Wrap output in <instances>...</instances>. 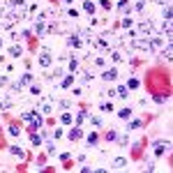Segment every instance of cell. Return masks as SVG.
<instances>
[{
  "mask_svg": "<svg viewBox=\"0 0 173 173\" xmlns=\"http://www.w3.org/2000/svg\"><path fill=\"white\" fill-rule=\"evenodd\" d=\"M102 79H104V81H115V79H118V69H115V67L104 69V72H102Z\"/></svg>",
  "mask_w": 173,
  "mask_h": 173,
  "instance_id": "cell-1",
  "label": "cell"
},
{
  "mask_svg": "<svg viewBox=\"0 0 173 173\" xmlns=\"http://www.w3.org/2000/svg\"><path fill=\"white\" fill-rule=\"evenodd\" d=\"M37 60H39V65H42V67H49V65L53 63V58H51V53H46V51H44L42 56L37 58Z\"/></svg>",
  "mask_w": 173,
  "mask_h": 173,
  "instance_id": "cell-2",
  "label": "cell"
},
{
  "mask_svg": "<svg viewBox=\"0 0 173 173\" xmlns=\"http://www.w3.org/2000/svg\"><path fill=\"white\" fill-rule=\"evenodd\" d=\"M168 146H171L168 141H157L155 143V155H162L164 150H168Z\"/></svg>",
  "mask_w": 173,
  "mask_h": 173,
  "instance_id": "cell-3",
  "label": "cell"
},
{
  "mask_svg": "<svg viewBox=\"0 0 173 173\" xmlns=\"http://www.w3.org/2000/svg\"><path fill=\"white\" fill-rule=\"evenodd\" d=\"M81 136H83L81 127H79V125H74V129H69V139H72V141H79Z\"/></svg>",
  "mask_w": 173,
  "mask_h": 173,
  "instance_id": "cell-4",
  "label": "cell"
},
{
  "mask_svg": "<svg viewBox=\"0 0 173 173\" xmlns=\"http://www.w3.org/2000/svg\"><path fill=\"white\" fill-rule=\"evenodd\" d=\"M39 127H42V118H39V115H35V118L30 120V127H28V129H30V132H37Z\"/></svg>",
  "mask_w": 173,
  "mask_h": 173,
  "instance_id": "cell-5",
  "label": "cell"
},
{
  "mask_svg": "<svg viewBox=\"0 0 173 173\" xmlns=\"http://www.w3.org/2000/svg\"><path fill=\"white\" fill-rule=\"evenodd\" d=\"M67 44H69L72 49H79V46H81V37H79V35H69Z\"/></svg>",
  "mask_w": 173,
  "mask_h": 173,
  "instance_id": "cell-6",
  "label": "cell"
},
{
  "mask_svg": "<svg viewBox=\"0 0 173 173\" xmlns=\"http://www.w3.org/2000/svg\"><path fill=\"white\" fill-rule=\"evenodd\" d=\"M125 166H127V159L125 157H118V159L111 162V168H125Z\"/></svg>",
  "mask_w": 173,
  "mask_h": 173,
  "instance_id": "cell-7",
  "label": "cell"
},
{
  "mask_svg": "<svg viewBox=\"0 0 173 173\" xmlns=\"http://www.w3.org/2000/svg\"><path fill=\"white\" fill-rule=\"evenodd\" d=\"M30 143H32L35 148H39V146H42V134H37V132H32V136H30Z\"/></svg>",
  "mask_w": 173,
  "mask_h": 173,
  "instance_id": "cell-8",
  "label": "cell"
},
{
  "mask_svg": "<svg viewBox=\"0 0 173 173\" xmlns=\"http://www.w3.org/2000/svg\"><path fill=\"white\" fill-rule=\"evenodd\" d=\"M118 115H120L122 120H129V118H132V109H129V106H125V109L118 111Z\"/></svg>",
  "mask_w": 173,
  "mask_h": 173,
  "instance_id": "cell-9",
  "label": "cell"
},
{
  "mask_svg": "<svg viewBox=\"0 0 173 173\" xmlns=\"http://www.w3.org/2000/svg\"><path fill=\"white\" fill-rule=\"evenodd\" d=\"M83 9L92 16V14H95V2H92V0H83Z\"/></svg>",
  "mask_w": 173,
  "mask_h": 173,
  "instance_id": "cell-10",
  "label": "cell"
},
{
  "mask_svg": "<svg viewBox=\"0 0 173 173\" xmlns=\"http://www.w3.org/2000/svg\"><path fill=\"white\" fill-rule=\"evenodd\" d=\"M9 56H12V58H19V56H23V49L14 44V46H9Z\"/></svg>",
  "mask_w": 173,
  "mask_h": 173,
  "instance_id": "cell-11",
  "label": "cell"
},
{
  "mask_svg": "<svg viewBox=\"0 0 173 173\" xmlns=\"http://www.w3.org/2000/svg\"><path fill=\"white\" fill-rule=\"evenodd\" d=\"M60 122H63V125H72V122H74V115L72 113H63V115H60Z\"/></svg>",
  "mask_w": 173,
  "mask_h": 173,
  "instance_id": "cell-12",
  "label": "cell"
},
{
  "mask_svg": "<svg viewBox=\"0 0 173 173\" xmlns=\"http://www.w3.org/2000/svg\"><path fill=\"white\" fill-rule=\"evenodd\" d=\"M72 83H74V74H69V76H65V79L60 81V85H63V88H69Z\"/></svg>",
  "mask_w": 173,
  "mask_h": 173,
  "instance_id": "cell-13",
  "label": "cell"
},
{
  "mask_svg": "<svg viewBox=\"0 0 173 173\" xmlns=\"http://www.w3.org/2000/svg\"><path fill=\"white\" fill-rule=\"evenodd\" d=\"M9 152L14 155V157H23V150L19 146H9Z\"/></svg>",
  "mask_w": 173,
  "mask_h": 173,
  "instance_id": "cell-14",
  "label": "cell"
},
{
  "mask_svg": "<svg viewBox=\"0 0 173 173\" xmlns=\"http://www.w3.org/2000/svg\"><path fill=\"white\" fill-rule=\"evenodd\" d=\"M35 115H37V111H23V113H21V118H23V120H32Z\"/></svg>",
  "mask_w": 173,
  "mask_h": 173,
  "instance_id": "cell-15",
  "label": "cell"
},
{
  "mask_svg": "<svg viewBox=\"0 0 173 173\" xmlns=\"http://www.w3.org/2000/svg\"><path fill=\"white\" fill-rule=\"evenodd\" d=\"M85 118H88V113H85V111H83V109H81V111H79V113H76V125H81V122H83V120H85Z\"/></svg>",
  "mask_w": 173,
  "mask_h": 173,
  "instance_id": "cell-16",
  "label": "cell"
},
{
  "mask_svg": "<svg viewBox=\"0 0 173 173\" xmlns=\"http://www.w3.org/2000/svg\"><path fill=\"white\" fill-rule=\"evenodd\" d=\"M115 92H118V95H120V97H122V99H127V97H129V92H127V85H120V88H118V90H115Z\"/></svg>",
  "mask_w": 173,
  "mask_h": 173,
  "instance_id": "cell-17",
  "label": "cell"
},
{
  "mask_svg": "<svg viewBox=\"0 0 173 173\" xmlns=\"http://www.w3.org/2000/svg\"><path fill=\"white\" fill-rule=\"evenodd\" d=\"M99 141V136H97V132H92V134H88V146H95V143Z\"/></svg>",
  "mask_w": 173,
  "mask_h": 173,
  "instance_id": "cell-18",
  "label": "cell"
},
{
  "mask_svg": "<svg viewBox=\"0 0 173 173\" xmlns=\"http://www.w3.org/2000/svg\"><path fill=\"white\" fill-rule=\"evenodd\" d=\"M139 88V79H129L127 81V90H136Z\"/></svg>",
  "mask_w": 173,
  "mask_h": 173,
  "instance_id": "cell-19",
  "label": "cell"
},
{
  "mask_svg": "<svg viewBox=\"0 0 173 173\" xmlns=\"http://www.w3.org/2000/svg\"><path fill=\"white\" fill-rule=\"evenodd\" d=\"M76 69H79V60H76V58H72V60H69V72H76Z\"/></svg>",
  "mask_w": 173,
  "mask_h": 173,
  "instance_id": "cell-20",
  "label": "cell"
},
{
  "mask_svg": "<svg viewBox=\"0 0 173 173\" xmlns=\"http://www.w3.org/2000/svg\"><path fill=\"white\" fill-rule=\"evenodd\" d=\"M118 9H120V12H127V9H129V0H120V2H118Z\"/></svg>",
  "mask_w": 173,
  "mask_h": 173,
  "instance_id": "cell-21",
  "label": "cell"
},
{
  "mask_svg": "<svg viewBox=\"0 0 173 173\" xmlns=\"http://www.w3.org/2000/svg\"><path fill=\"white\" fill-rule=\"evenodd\" d=\"M141 125H143L141 120H132V122H127V129H139Z\"/></svg>",
  "mask_w": 173,
  "mask_h": 173,
  "instance_id": "cell-22",
  "label": "cell"
},
{
  "mask_svg": "<svg viewBox=\"0 0 173 173\" xmlns=\"http://www.w3.org/2000/svg\"><path fill=\"white\" fill-rule=\"evenodd\" d=\"M35 32H37V35H42V32H44V21H39V19H37V23H35Z\"/></svg>",
  "mask_w": 173,
  "mask_h": 173,
  "instance_id": "cell-23",
  "label": "cell"
},
{
  "mask_svg": "<svg viewBox=\"0 0 173 173\" xmlns=\"http://www.w3.org/2000/svg\"><path fill=\"white\" fill-rule=\"evenodd\" d=\"M83 74V76H81V79H83V83H90V81L95 79V74H90V72H81Z\"/></svg>",
  "mask_w": 173,
  "mask_h": 173,
  "instance_id": "cell-24",
  "label": "cell"
},
{
  "mask_svg": "<svg viewBox=\"0 0 173 173\" xmlns=\"http://www.w3.org/2000/svg\"><path fill=\"white\" fill-rule=\"evenodd\" d=\"M111 58H113V63H120V60H122V53L120 51H111Z\"/></svg>",
  "mask_w": 173,
  "mask_h": 173,
  "instance_id": "cell-25",
  "label": "cell"
},
{
  "mask_svg": "<svg viewBox=\"0 0 173 173\" xmlns=\"http://www.w3.org/2000/svg\"><path fill=\"white\" fill-rule=\"evenodd\" d=\"M9 134H12V136H19V134H21L19 125H9Z\"/></svg>",
  "mask_w": 173,
  "mask_h": 173,
  "instance_id": "cell-26",
  "label": "cell"
},
{
  "mask_svg": "<svg viewBox=\"0 0 173 173\" xmlns=\"http://www.w3.org/2000/svg\"><path fill=\"white\" fill-rule=\"evenodd\" d=\"M106 139H109V141H115V139H118V132H115V129H109V132H106Z\"/></svg>",
  "mask_w": 173,
  "mask_h": 173,
  "instance_id": "cell-27",
  "label": "cell"
},
{
  "mask_svg": "<svg viewBox=\"0 0 173 173\" xmlns=\"http://www.w3.org/2000/svg\"><path fill=\"white\" fill-rule=\"evenodd\" d=\"M30 95H35V97H39V95H42V88H39V85H32V88H30Z\"/></svg>",
  "mask_w": 173,
  "mask_h": 173,
  "instance_id": "cell-28",
  "label": "cell"
},
{
  "mask_svg": "<svg viewBox=\"0 0 173 173\" xmlns=\"http://www.w3.org/2000/svg\"><path fill=\"white\" fill-rule=\"evenodd\" d=\"M90 125H92V127H102V120H99V118H92V115H90Z\"/></svg>",
  "mask_w": 173,
  "mask_h": 173,
  "instance_id": "cell-29",
  "label": "cell"
},
{
  "mask_svg": "<svg viewBox=\"0 0 173 173\" xmlns=\"http://www.w3.org/2000/svg\"><path fill=\"white\" fill-rule=\"evenodd\" d=\"M30 81H32V74H23V76H21V83H30Z\"/></svg>",
  "mask_w": 173,
  "mask_h": 173,
  "instance_id": "cell-30",
  "label": "cell"
},
{
  "mask_svg": "<svg viewBox=\"0 0 173 173\" xmlns=\"http://www.w3.org/2000/svg\"><path fill=\"white\" fill-rule=\"evenodd\" d=\"M69 106H72V102H69V99H63V102H60V109H69Z\"/></svg>",
  "mask_w": 173,
  "mask_h": 173,
  "instance_id": "cell-31",
  "label": "cell"
},
{
  "mask_svg": "<svg viewBox=\"0 0 173 173\" xmlns=\"http://www.w3.org/2000/svg\"><path fill=\"white\" fill-rule=\"evenodd\" d=\"M102 111H106V113H111V111H113V104H102Z\"/></svg>",
  "mask_w": 173,
  "mask_h": 173,
  "instance_id": "cell-32",
  "label": "cell"
},
{
  "mask_svg": "<svg viewBox=\"0 0 173 173\" xmlns=\"http://www.w3.org/2000/svg\"><path fill=\"white\" fill-rule=\"evenodd\" d=\"M164 19H166V21H171V7H166V9H164Z\"/></svg>",
  "mask_w": 173,
  "mask_h": 173,
  "instance_id": "cell-33",
  "label": "cell"
},
{
  "mask_svg": "<svg viewBox=\"0 0 173 173\" xmlns=\"http://www.w3.org/2000/svg\"><path fill=\"white\" fill-rule=\"evenodd\" d=\"M69 16H72V19H79V9H74V7H72V9H69Z\"/></svg>",
  "mask_w": 173,
  "mask_h": 173,
  "instance_id": "cell-34",
  "label": "cell"
},
{
  "mask_svg": "<svg viewBox=\"0 0 173 173\" xmlns=\"http://www.w3.org/2000/svg\"><path fill=\"white\" fill-rule=\"evenodd\" d=\"M99 5H102V7H104V9H111V0H102Z\"/></svg>",
  "mask_w": 173,
  "mask_h": 173,
  "instance_id": "cell-35",
  "label": "cell"
},
{
  "mask_svg": "<svg viewBox=\"0 0 173 173\" xmlns=\"http://www.w3.org/2000/svg\"><path fill=\"white\" fill-rule=\"evenodd\" d=\"M72 92H74V97H81V95H83V90H81V88H74Z\"/></svg>",
  "mask_w": 173,
  "mask_h": 173,
  "instance_id": "cell-36",
  "label": "cell"
},
{
  "mask_svg": "<svg viewBox=\"0 0 173 173\" xmlns=\"http://www.w3.org/2000/svg\"><path fill=\"white\" fill-rule=\"evenodd\" d=\"M143 7H146V2H143V0H139V2H136V9L143 12Z\"/></svg>",
  "mask_w": 173,
  "mask_h": 173,
  "instance_id": "cell-37",
  "label": "cell"
},
{
  "mask_svg": "<svg viewBox=\"0 0 173 173\" xmlns=\"http://www.w3.org/2000/svg\"><path fill=\"white\" fill-rule=\"evenodd\" d=\"M132 23H134V21H132V19H129V16H127V19H125V21H122V26H125V28H129V26H132Z\"/></svg>",
  "mask_w": 173,
  "mask_h": 173,
  "instance_id": "cell-38",
  "label": "cell"
},
{
  "mask_svg": "<svg viewBox=\"0 0 173 173\" xmlns=\"http://www.w3.org/2000/svg\"><path fill=\"white\" fill-rule=\"evenodd\" d=\"M0 85H7V76H0Z\"/></svg>",
  "mask_w": 173,
  "mask_h": 173,
  "instance_id": "cell-39",
  "label": "cell"
},
{
  "mask_svg": "<svg viewBox=\"0 0 173 173\" xmlns=\"http://www.w3.org/2000/svg\"><path fill=\"white\" fill-rule=\"evenodd\" d=\"M0 46H2V37H0Z\"/></svg>",
  "mask_w": 173,
  "mask_h": 173,
  "instance_id": "cell-40",
  "label": "cell"
},
{
  "mask_svg": "<svg viewBox=\"0 0 173 173\" xmlns=\"http://www.w3.org/2000/svg\"><path fill=\"white\" fill-rule=\"evenodd\" d=\"M65 2H74V0H65Z\"/></svg>",
  "mask_w": 173,
  "mask_h": 173,
  "instance_id": "cell-41",
  "label": "cell"
},
{
  "mask_svg": "<svg viewBox=\"0 0 173 173\" xmlns=\"http://www.w3.org/2000/svg\"><path fill=\"white\" fill-rule=\"evenodd\" d=\"M0 60H2V56H0Z\"/></svg>",
  "mask_w": 173,
  "mask_h": 173,
  "instance_id": "cell-42",
  "label": "cell"
}]
</instances>
